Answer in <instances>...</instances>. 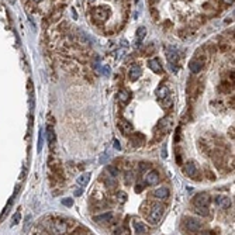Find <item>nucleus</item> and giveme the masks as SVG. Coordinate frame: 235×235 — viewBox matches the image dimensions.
<instances>
[{"instance_id":"nucleus-8","label":"nucleus","mask_w":235,"mask_h":235,"mask_svg":"<svg viewBox=\"0 0 235 235\" xmlns=\"http://www.w3.org/2000/svg\"><path fill=\"white\" fill-rule=\"evenodd\" d=\"M184 228L187 229V231H190V232H197V231H200L201 228V222L198 221L197 218H184V222H183Z\"/></svg>"},{"instance_id":"nucleus-23","label":"nucleus","mask_w":235,"mask_h":235,"mask_svg":"<svg viewBox=\"0 0 235 235\" xmlns=\"http://www.w3.org/2000/svg\"><path fill=\"white\" fill-rule=\"evenodd\" d=\"M145 35H146V28H145V27H138L137 34H135V42H137V45L141 44V41L145 38Z\"/></svg>"},{"instance_id":"nucleus-39","label":"nucleus","mask_w":235,"mask_h":235,"mask_svg":"<svg viewBox=\"0 0 235 235\" xmlns=\"http://www.w3.org/2000/svg\"><path fill=\"white\" fill-rule=\"evenodd\" d=\"M89 1H90V3H93V1H95V0H89Z\"/></svg>"},{"instance_id":"nucleus-32","label":"nucleus","mask_w":235,"mask_h":235,"mask_svg":"<svg viewBox=\"0 0 235 235\" xmlns=\"http://www.w3.org/2000/svg\"><path fill=\"white\" fill-rule=\"evenodd\" d=\"M19 220H20V213H19V211H17V213L14 214V217H13V222H11V225H16Z\"/></svg>"},{"instance_id":"nucleus-30","label":"nucleus","mask_w":235,"mask_h":235,"mask_svg":"<svg viewBox=\"0 0 235 235\" xmlns=\"http://www.w3.org/2000/svg\"><path fill=\"white\" fill-rule=\"evenodd\" d=\"M62 204H65V206L70 207V206L73 204V200H72V198H64V200H62Z\"/></svg>"},{"instance_id":"nucleus-12","label":"nucleus","mask_w":235,"mask_h":235,"mask_svg":"<svg viewBox=\"0 0 235 235\" xmlns=\"http://www.w3.org/2000/svg\"><path fill=\"white\" fill-rule=\"evenodd\" d=\"M117 125H118V128H120V131L124 135H128V134H133V124L130 123L128 120H125V118H120L118 120V123H117Z\"/></svg>"},{"instance_id":"nucleus-4","label":"nucleus","mask_w":235,"mask_h":235,"mask_svg":"<svg viewBox=\"0 0 235 235\" xmlns=\"http://www.w3.org/2000/svg\"><path fill=\"white\" fill-rule=\"evenodd\" d=\"M90 14H92V19L95 20V21H97L99 24H102V23H104V21L108 19L110 10L104 6H99V7H93Z\"/></svg>"},{"instance_id":"nucleus-29","label":"nucleus","mask_w":235,"mask_h":235,"mask_svg":"<svg viewBox=\"0 0 235 235\" xmlns=\"http://www.w3.org/2000/svg\"><path fill=\"white\" fill-rule=\"evenodd\" d=\"M125 51H127L125 48H121V49H118V51H117V55H115V57H117V59H121V58L124 57V55H125Z\"/></svg>"},{"instance_id":"nucleus-15","label":"nucleus","mask_w":235,"mask_h":235,"mask_svg":"<svg viewBox=\"0 0 235 235\" xmlns=\"http://www.w3.org/2000/svg\"><path fill=\"white\" fill-rule=\"evenodd\" d=\"M49 168L52 169V173L57 176L58 179H64V169H62V166L59 163V160H54V162H49Z\"/></svg>"},{"instance_id":"nucleus-13","label":"nucleus","mask_w":235,"mask_h":235,"mask_svg":"<svg viewBox=\"0 0 235 235\" xmlns=\"http://www.w3.org/2000/svg\"><path fill=\"white\" fill-rule=\"evenodd\" d=\"M47 138H48V142H49V148L55 149L57 137H55V131H54V128L51 125V121H48V124H47Z\"/></svg>"},{"instance_id":"nucleus-2","label":"nucleus","mask_w":235,"mask_h":235,"mask_svg":"<svg viewBox=\"0 0 235 235\" xmlns=\"http://www.w3.org/2000/svg\"><path fill=\"white\" fill-rule=\"evenodd\" d=\"M163 211H165L163 204H160V203L151 204V207H149L148 213H146V220L151 222L152 225H158L162 216H163Z\"/></svg>"},{"instance_id":"nucleus-16","label":"nucleus","mask_w":235,"mask_h":235,"mask_svg":"<svg viewBox=\"0 0 235 235\" xmlns=\"http://www.w3.org/2000/svg\"><path fill=\"white\" fill-rule=\"evenodd\" d=\"M66 229H68V225H66V222H65L64 220L54 221V225H52L54 234H64V232H66Z\"/></svg>"},{"instance_id":"nucleus-33","label":"nucleus","mask_w":235,"mask_h":235,"mask_svg":"<svg viewBox=\"0 0 235 235\" xmlns=\"http://www.w3.org/2000/svg\"><path fill=\"white\" fill-rule=\"evenodd\" d=\"M73 234H87V229H76V231H73Z\"/></svg>"},{"instance_id":"nucleus-3","label":"nucleus","mask_w":235,"mask_h":235,"mask_svg":"<svg viewBox=\"0 0 235 235\" xmlns=\"http://www.w3.org/2000/svg\"><path fill=\"white\" fill-rule=\"evenodd\" d=\"M156 97H158V100H159V104L163 108H169L172 106V103H173L171 90H169V87L165 86V85H162V86L156 90Z\"/></svg>"},{"instance_id":"nucleus-20","label":"nucleus","mask_w":235,"mask_h":235,"mask_svg":"<svg viewBox=\"0 0 235 235\" xmlns=\"http://www.w3.org/2000/svg\"><path fill=\"white\" fill-rule=\"evenodd\" d=\"M130 100H131V93L127 89H121L118 92V102H120V104L125 106Z\"/></svg>"},{"instance_id":"nucleus-18","label":"nucleus","mask_w":235,"mask_h":235,"mask_svg":"<svg viewBox=\"0 0 235 235\" xmlns=\"http://www.w3.org/2000/svg\"><path fill=\"white\" fill-rule=\"evenodd\" d=\"M169 194H171V191H169V189H168L166 186H162V187H159V189H156V190L153 191V197H156V198H159V200H165V198H168Z\"/></svg>"},{"instance_id":"nucleus-36","label":"nucleus","mask_w":235,"mask_h":235,"mask_svg":"<svg viewBox=\"0 0 235 235\" xmlns=\"http://www.w3.org/2000/svg\"><path fill=\"white\" fill-rule=\"evenodd\" d=\"M114 148L117 149V151H118V149H121V145L118 144V141H117V140H114Z\"/></svg>"},{"instance_id":"nucleus-25","label":"nucleus","mask_w":235,"mask_h":235,"mask_svg":"<svg viewBox=\"0 0 235 235\" xmlns=\"http://www.w3.org/2000/svg\"><path fill=\"white\" fill-rule=\"evenodd\" d=\"M89 180H90V173H83V175H80L77 178V183L80 184V186H86V184L89 183Z\"/></svg>"},{"instance_id":"nucleus-31","label":"nucleus","mask_w":235,"mask_h":235,"mask_svg":"<svg viewBox=\"0 0 235 235\" xmlns=\"http://www.w3.org/2000/svg\"><path fill=\"white\" fill-rule=\"evenodd\" d=\"M42 138H44V134H42V130H39V142H38V151H41V146H42Z\"/></svg>"},{"instance_id":"nucleus-11","label":"nucleus","mask_w":235,"mask_h":235,"mask_svg":"<svg viewBox=\"0 0 235 235\" xmlns=\"http://www.w3.org/2000/svg\"><path fill=\"white\" fill-rule=\"evenodd\" d=\"M159 180H160V176L156 171H149L145 175V184L148 186H155L159 183Z\"/></svg>"},{"instance_id":"nucleus-38","label":"nucleus","mask_w":235,"mask_h":235,"mask_svg":"<svg viewBox=\"0 0 235 235\" xmlns=\"http://www.w3.org/2000/svg\"><path fill=\"white\" fill-rule=\"evenodd\" d=\"M34 1H35V3H39V1H42V0H34Z\"/></svg>"},{"instance_id":"nucleus-10","label":"nucleus","mask_w":235,"mask_h":235,"mask_svg":"<svg viewBox=\"0 0 235 235\" xmlns=\"http://www.w3.org/2000/svg\"><path fill=\"white\" fill-rule=\"evenodd\" d=\"M184 171H186V175H187L190 179H193V180H198V179H200V176H198V171H197L194 162H187Z\"/></svg>"},{"instance_id":"nucleus-1","label":"nucleus","mask_w":235,"mask_h":235,"mask_svg":"<svg viewBox=\"0 0 235 235\" xmlns=\"http://www.w3.org/2000/svg\"><path fill=\"white\" fill-rule=\"evenodd\" d=\"M210 196L208 193H198L194 196L193 198V210H194V213L198 214V216L201 217H208L210 216Z\"/></svg>"},{"instance_id":"nucleus-22","label":"nucleus","mask_w":235,"mask_h":235,"mask_svg":"<svg viewBox=\"0 0 235 235\" xmlns=\"http://www.w3.org/2000/svg\"><path fill=\"white\" fill-rule=\"evenodd\" d=\"M111 218H113V213H104L102 216H96L95 218H93V221L99 222V224H104V222L111 221Z\"/></svg>"},{"instance_id":"nucleus-7","label":"nucleus","mask_w":235,"mask_h":235,"mask_svg":"<svg viewBox=\"0 0 235 235\" xmlns=\"http://www.w3.org/2000/svg\"><path fill=\"white\" fill-rule=\"evenodd\" d=\"M204 64H206V57L197 54L196 57L189 62V69H190L193 73H200L204 68Z\"/></svg>"},{"instance_id":"nucleus-17","label":"nucleus","mask_w":235,"mask_h":235,"mask_svg":"<svg viewBox=\"0 0 235 235\" xmlns=\"http://www.w3.org/2000/svg\"><path fill=\"white\" fill-rule=\"evenodd\" d=\"M216 204H217V207H220L221 210H227L231 206V198L227 196H217Z\"/></svg>"},{"instance_id":"nucleus-6","label":"nucleus","mask_w":235,"mask_h":235,"mask_svg":"<svg viewBox=\"0 0 235 235\" xmlns=\"http://www.w3.org/2000/svg\"><path fill=\"white\" fill-rule=\"evenodd\" d=\"M165 55H166V59H168V62L171 64V66L173 68V70H176L175 68V65L179 62V51L175 48V47H171V45H166L165 47Z\"/></svg>"},{"instance_id":"nucleus-26","label":"nucleus","mask_w":235,"mask_h":235,"mask_svg":"<svg viewBox=\"0 0 235 235\" xmlns=\"http://www.w3.org/2000/svg\"><path fill=\"white\" fill-rule=\"evenodd\" d=\"M115 176H111V175H108L107 178H106V184H107L108 187H115V184H117V180H115Z\"/></svg>"},{"instance_id":"nucleus-35","label":"nucleus","mask_w":235,"mask_h":235,"mask_svg":"<svg viewBox=\"0 0 235 235\" xmlns=\"http://www.w3.org/2000/svg\"><path fill=\"white\" fill-rule=\"evenodd\" d=\"M224 4H227V6H229V4H232L234 3V0H221Z\"/></svg>"},{"instance_id":"nucleus-14","label":"nucleus","mask_w":235,"mask_h":235,"mask_svg":"<svg viewBox=\"0 0 235 235\" xmlns=\"http://www.w3.org/2000/svg\"><path fill=\"white\" fill-rule=\"evenodd\" d=\"M148 66H149V69L152 70L153 73L160 75V73L163 72V66H162V64H160V61H159L158 58L149 59V61H148Z\"/></svg>"},{"instance_id":"nucleus-21","label":"nucleus","mask_w":235,"mask_h":235,"mask_svg":"<svg viewBox=\"0 0 235 235\" xmlns=\"http://www.w3.org/2000/svg\"><path fill=\"white\" fill-rule=\"evenodd\" d=\"M133 227H134L135 234H146V232H148V228H146V225L142 221H137V220H135V221L133 222Z\"/></svg>"},{"instance_id":"nucleus-19","label":"nucleus","mask_w":235,"mask_h":235,"mask_svg":"<svg viewBox=\"0 0 235 235\" xmlns=\"http://www.w3.org/2000/svg\"><path fill=\"white\" fill-rule=\"evenodd\" d=\"M144 142H145V137L142 135V134H134L133 137H131V140H130V145L135 146V148H138V146L144 145Z\"/></svg>"},{"instance_id":"nucleus-9","label":"nucleus","mask_w":235,"mask_h":235,"mask_svg":"<svg viewBox=\"0 0 235 235\" xmlns=\"http://www.w3.org/2000/svg\"><path fill=\"white\" fill-rule=\"evenodd\" d=\"M142 75V68H141L138 64H134L130 70H128V79L131 80V82H135V80H138L140 76Z\"/></svg>"},{"instance_id":"nucleus-34","label":"nucleus","mask_w":235,"mask_h":235,"mask_svg":"<svg viewBox=\"0 0 235 235\" xmlns=\"http://www.w3.org/2000/svg\"><path fill=\"white\" fill-rule=\"evenodd\" d=\"M103 73H104L106 76H108V75H110V68H108V66H104V68H103Z\"/></svg>"},{"instance_id":"nucleus-28","label":"nucleus","mask_w":235,"mask_h":235,"mask_svg":"<svg viewBox=\"0 0 235 235\" xmlns=\"http://www.w3.org/2000/svg\"><path fill=\"white\" fill-rule=\"evenodd\" d=\"M117 197H118V200H120L121 203H124V201L127 200V194H125L124 191H120V193L117 194Z\"/></svg>"},{"instance_id":"nucleus-24","label":"nucleus","mask_w":235,"mask_h":235,"mask_svg":"<svg viewBox=\"0 0 235 235\" xmlns=\"http://www.w3.org/2000/svg\"><path fill=\"white\" fill-rule=\"evenodd\" d=\"M234 82H222L221 85H220V92H222V93H229L231 90L234 89Z\"/></svg>"},{"instance_id":"nucleus-37","label":"nucleus","mask_w":235,"mask_h":235,"mask_svg":"<svg viewBox=\"0 0 235 235\" xmlns=\"http://www.w3.org/2000/svg\"><path fill=\"white\" fill-rule=\"evenodd\" d=\"M80 194H82V190H80V189H77V190L75 191V196H80Z\"/></svg>"},{"instance_id":"nucleus-5","label":"nucleus","mask_w":235,"mask_h":235,"mask_svg":"<svg viewBox=\"0 0 235 235\" xmlns=\"http://www.w3.org/2000/svg\"><path fill=\"white\" fill-rule=\"evenodd\" d=\"M171 117H166V118H162V120L158 123V125H156V130H155V140H160L162 137H165L168 131H169V128H171Z\"/></svg>"},{"instance_id":"nucleus-27","label":"nucleus","mask_w":235,"mask_h":235,"mask_svg":"<svg viewBox=\"0 0 235 235\" xmlns=\"http://www.w3.org/2000/svg\"><path fill=\"white\" fill-rule=\"evenodd\" d=\"M107 172H108V175H111V176H115V178L118 176V171L115 169L114 166H108V168H107Z\"/></svg>"}]
</instances>
